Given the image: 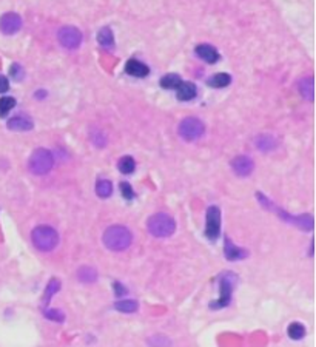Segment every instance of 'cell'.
Instances as JSON below:
<instances>
[{
    "instance_id": "1",
    "label": "cell",
    "mask_w": 316,
    "mask_h": 347,
    "mask_svg": "<svg viewBox=\"0 0 316 347\" xmlns=\"http://www.w3.org/2000/svg\"><path fill=\"white\" fill-rule=\"evenodd\" d=\"M131 231L124 225H111L103 233V244L111 252H122L131 246Z\"/></svg>"
},
{
    "instance_id": "2",
    "label": "cell",
    "mask_w": 316,
    "mask_h": 347,
    "mask_svg": "<svg viewBox=\"0 0 316 347\" xmlns=\"http://www.w3.org/2000/svg\"><path fill=\"white\" fill-rule=\"evenodd\" d=\"M32 244L41 252H51L59 244L57 231L50 225H37L31 233Z\"/></svg>"
},
{
    "instance_id": "3",
    "label": "cell",
    "mask_w": 316,
    "mask_h": 347,
    "mask_svg": "<svg viewBox=\"0 0 316 347\" xmlns=\"http://www.w3.org/2000/svg\"><path fill=\"white\" fill-rule=\"evenodd\" d=\"M148 231L156 238H168L174 233L176 222L167 213H157L148 219Z\"/></svg>"
},
{
    "instance_id": "4",
    "label": "cell",
    "mask_w": 316,
    "mask_h": 347,
    "mask_svg": "<svg viewBox=\"0 0 316 347\" xmlns=\"http://www.w3.org/2000/svg\"><path fill=\"white\" fill-rule=\"evenodd\" d=\"M28 165L34 175H47L54 165L53 153L45 148H37L36 151H32Z\"/></svg>"
},
{
    "instance_id": "5",
    "label": "cell",
    "mask_w": 316,
    "mask_h": 347,
    "mask_svg": "<svg viewBox=\"0 0 316 347\" xmlns=\"http://www.w3.org/2000/svg\"><path fill=\"white\" fill-rule=\"evenodd\" d=\"M258 198H259V201L262 202V205H265V209H268V210H276V213H278V216H281L284 221H287V222H290V224H293V225H296L298 228H302V230H311L313 228V218L310 216V215H304V216H292V215H289V213H286L284 210H281V209H274L273 205H271V202L268 201V199H265L261 193H258Z\"/></svg>"
},
{
    "instance_id": "6",
    "label": "cell",
    "mask_w": 316,
    "mask_h": 347,
    "mask_svg": "<svg viewBox=\"0 0 316 347\" xmlns=\"http://www.w3.org/2000/svg\"><path fill=\"white\" fill-rule=\"evenodd\" d=\"M204 131L205 127L202 121H199L197 118H187L179 124V136L187 142L197 141L204 134Z\"/></svg>"
},
{
    "instance_id": "7",
    "label": "cell",
    "mask_w": 316,
    "mask_h": 347,
    "mask_svg": "<svg viewBox=\"0 0 316 347\" xmlns=\"http://www.w3.org/2000/svg\"><path fill=\"white\" fill-rule=\"evenodd\" d=\"M57 37H59V42L62 44V47H65L68 50H74L82 44V32L76 26H63L59 31Z\"/></svg>"
},
{
    "instance_id": "8",
    "label": "cell",
    "mask_w": 316,
    "mask_h": 347,
    "mask_svg": "<svg viewBox=\"0 0 316 347\" xmlns=\"http://www.w3.org/2000/svg\"><path fill=\"white\" fill-rule=\"evenodd\" d=\"M236 283V276L233 273L227 275V276H221L219 284H221V298L216 302H212V308H221L224 305H227L231 299V292Z\"/></svg>"
},
{
    "instance_id": "9",
    "label": "cell",
    "mask_w": 316,
    "mask_h": 347,
    "mask_svg": "<svg viewBox=\"0 0 316 347\" xmlns=\"http://www.w3.org/2000/svg\"><path fill=\"white\" fill-rule=\"evenodd\" d=\"M221 230V212L218 207L212 205L207 210V225H205V235L210 239H216L219 236Z\"/></svg>"
},
{
    "instance_id": "10",
    "label": "cell",
    "mask_w": 316,
    "mask_h": 347,
    "mask_svg": "<svg viewBox=\"0 0 316 347\" xmlns=\"http://www.w3.org/2000/svg\"><path fill=\"white\" fill-rule=\"evenodd\" d=\"M22 28V19L16 13H7L0 19V31L5 34H16Z\"/></svg>"
},
{
    "instance_id": "11",
    "label": "cell",
    "mask_w": 316,
    "mask_h": 347,
    "mask_svg": "<svg viewBox=\"0 0 316 347\" xmlns=\"http://www.w3.org/2000/svg\"><path fill=\"white\" fill-rule=\"evenodd\" d=\"M231 168L233 171L238 175V176H249L253 168H255V162L249 158V156H238L234 158L233 162H231Z\"/></svg>"
},
{
    "instance_id": "12",
    "label": "cell",
    "mask_w": 316,
    "mask_h": 347,
    "mask_svg": "<svg viewBox=\"0 0 316 347\" xmlns=\"http://www.w3.org/2000/svg\"><path fill=\"white\" fill-rule=\"evenodd\" d=\"M224 250H225V258H227L228 261H238V259H242V258H245V256L249 255L247 250L236 247L228 238H225Z\"/></svg>"
},
{
    "instance_id": "13",
    "label": "cell",
    "mask_w": 316,
    "mask_h": 347,
    "mask_svg": "<svg viewBox=\"0 0 316 347\" xmlns=\"http://www.w3.org/2000/svg\"><path fill=\"white\" fill-rule=\"evenodd\" d=\"M8 128L14 130V131H28L32 128V121L26 116H14L8 121Z\"/></svg>"
},
{
    "instance_id": "14",
    "label": "cell",
    "mask_w": 316,
    "mask_h": 347,
    "mask_svg": "<svg viewBox=\"0 0 316 347\" xmlns=\"http://www.w3.org/2000/svg\"><path fill=\"white\" fill-rule=\"evenodd\" d=\"M196 54L199 56L202 60H205L207 63H215L219 59L218 51L212 45H205V44H202V45H199L196 48Z\"/></svg>"
},
{
    "instance_id": "15",
    "label": "cell",
    "mask_w": 316,
    "mask_h": 347,
    "mask_svg": "<svg viewBox=\"0 0 316 347\" xmlns=\"http://www.w3.org/2000/svg\"><path fill=\"white\" fill-rule=\"evenodd\" d=\"M125 70H127L128 74H131V76H134V77H145V76H148V73H150L148 66H147L145 63L136 60V59L128 60L127 65H125Z\"/></svg>"
},
{
    "instance_id": "16",
    "label": "cell",
    "mask_w": 316,
    "mask_h": 347,
    "mask_svg": "<svg viewBox=\"0 0 316 347\" xmlns=\"http://www.w3.org/2000/svg\"><path fill=\"white\" fill-rule=\"evenodd\" d=\"M196 97V87L191 82H181L178 87V99L179 100H191Z\"/></svg>"
},
{
    "instance_id": "17",
    "label": "cell",
    "mask_w": 316,
    "mask_h": 347,
    "mask_svg": "<svg viewBox=\"0 0 316 347\" xmlns=\"http://www.w3.org/2000/svg\"><path fill=\"white\" fill-rule=\"evenodd\" d=\"M114 308L122 312V314H134L139 308V304L134 299H122V301H117L114 304Z\"/></svg>"
},
{
    "instance_id": "18",
    "label": "cell",
    "mask_w": 316,
    "mask_h": 347,
    "mask_svg": "<svg viewBox=\"0 0 316 347\" xmlns=\"http://www.w3.org/2000/svg\"><path fill=\"white\" fill-rule=\"evenodd\" d=\"M299 93H301L302 97H305L307 100H313V96H314L313 77H307V79H302V81L299 82Z\"/></svg>"
},
{
    "instance_id": "19",
    "label": "cell",
    "mask_w": 316,
    "mask_h": 347,
    "mask_svg": "<svg viewBox=\"0 0 316 347\" xmlns=\"http://www.w3.org/2000/svg\"><path fill=\"white\" fill-rule=\"evenodd\" d=\"M256 147L261 151H271L276 148V139L270 134H261L256 137Z\"/></svg>"
},
{
    "instance_id": "20",
    "label": "cell",
    "mask_w": 316,
    "mask_h": 347,
    "mask_svg": "<svg viewBox=\"0 0 316 347\" xmlns=\"http://www.w3.org/2000/svg\"><path fill=\"white\" fill-rule=\"evenodd\" d=\"M77 278H79V281H82V283H94L97 280V272L93 267L84 265V267L79 268Z\"/></svg>"
},
{
    "instance_id": "21",
    "label": "cell",
    "mask_w": 316,
    "mask_h": 347,
    "mask_svg": "<svg viewBox=\"0 0 316 347\" xmlns=\"http://www.w3.org/2000/svg\"><path fill=\"white\" fill-rule=\"evenodd\" d=\"M97 42L103 47V48H108L111 50L113 45H114V36L111 32L110 28H102L97 34Z\"/></svg>"
},
{
    "instance_id": "22",
    "label": "cell",
    "mask_w": 316,
    "mask_h": 347,
    "mask_svg": "<svg viewBox=\"0 0 316 347\" xmlns=\"http://www.w3.org/2000/svg\"><path fill=\"white\" fill-rule=\"evenodd\" d=\"M181 82L182 81H181V77L178 74H167L161 79V85L165 90H174V88H178L181 85Z\"/></svg>"
},
{
    "instance_id": "23",
    "label": "cell",
    "mask_w": 316,
    "mask_h": 347,
    "mask_svg": "<svg viewBox=\"0 0 316 347\" xmlns=\"http://www.w3.org/2000/svg\"><path fill=\"white\" fill-rule=\"evenodd\" d=\"M230 76L228 74H225V73H219V74H215V76H212L210 77V81H208V84L212 85V87H215V88H224V87H227L228 84H230Z\"/></svg>"
},
{
    "instance_id": "24",
    "label": "cell",
    "mask_w": 316,
    "mask_h": 347,
    "mask_svg": "<svg viewBox=\"0 0 316 347\" xmlns=\"http://www.w3.org/2000/svg\"><path fill=\"white\" fill-rule=\"evenodd\" d=\"M96 193L100 196V198H108L111 193H113V185L110 181L107 179H100L97 184H96Z\"/></svg>"
},
{
    "instance_id": "25",
    "label": "cell",
    "mask_w": 316,
    "mask_h": 347,
    "mask_svg": "<svg viewBox=\"0 0 316 347\" xmlns=\"http://www.w3.org/2000/svg\"><path fill=\"white\" fill-rule=\"evenodd\" d=\"M117 167H119V170H121L124 175H130V173L134 171L136 162H134V159H133L131 156H124V158L119 161V164H117Z\"/></svg>"
},
{
    "instance_id": "26",
    "label": "cell",
    "mask_w": 316,
    "mask_h": 347,
    "mask_svg": "<svg viewBox=\"0 0 316 347\" xmlns=\"http://www.w3.org/2000/svg\"><path fill=\"white\" fill-rule=\"evenodd\" d=\"M59 289H60V281L56 280V278L50 280V283H48V286H47V289H45V293H44V302L48 304L50 299H51V296H53L56 292H59Z\"/></svg>"
},
{
    "instance_id": "27",
    "label": "cell",
    "mask_w": 316,
    "mask_h": 347,
    "mask_svg": "<svg viewBox=\"0 0 316 347\" xmlns=\"http://www.w3.org/2000/svg\"><path fill=\"white\" fill-rule=\"evenodd\" d=\"M16 99L13 97H2L0 99V118H5V116L14 108Z\"/></svg>"
},
{
    "instance_id": "28",
    "label": "cell",
    "mask_w": 316,
    "mask_h": 347,
    "mask_svg": "<svg viewBox=\"0 0 316 347\" xmlns=\"http://www.w3.org/2000/svg\"><path fill=\"white\" fill-rule=\"evenodd\" d=\"M289 336L292 338V339H301L304 335H305V329H304V326L302 324H299V323H292L290 326H289Z\"/></svg>"
},
{
    "instance_id": "29",
    "label": "cell",
    "mask_w": 316,
    "mask_h": 347,
    "mask_svg": "<svg viewBox=\"0 0 316 347\" xmlns=\"http://www.w3.org/2000/svg\"><path fill=\"white\" fill-rule=\"evenodd\" d=\"M148 344L151 347H170V339L164 335H154L151 338H148Z\"/></svg>"
},
{
    "instance_id": "30",
    "label": "cell",
    "mask_w": 316,
    "mask_h": 347,
    "mask_svg": "<svg viewBox=\"0 0 316 347\" xmlns=\"http://www.w3.org/2000/svg\"><path fill=\"white\" fill-rule=\"evenodd\" d=\"M44 317L51 320V321H56V323H63L65 320V315L57 310V308H50V310H44Z\"/></svg>"
},
{
    "instance_id": "31",
    "label": "cell",
    "mask_w": 316,
    "mask_h": 347,
    "mask_svg": "<svg viewBox=\"0 0 316 347\" xmlns=\"http://www.w3.org/2000/svg\"><path fill=\"white\" fill-rule=\"evenodd\" d=\"M121 190H122V195L125 199H133L134 198V191L131 188V185L128 182H122L121 184Z\"/></svg>"
},
{
    "instance_id": "32",
    "label": "cell",
    "mask_w": 316,
    "mask_h": 347,
    "mask_svg": "<svg viewBox=\"0 0 316 347\" xmlns=\"http://www.w3.org/2000/svg\"><path fill=\"white\" fill-rule=\"evenodd\" d=\"M11 76L14 77L16 81H20V79H23V76H25V73H23V68L20 66V65H17V63H14L13 66H11Z\"/></svg>"
},
{
    "instance_id": "33",
    "label": "cell",
    "mask_w": 316,
    "mask_h": 347,
    "mask_svg": "<svg viewBox=\"0 0 316 347\" xmlns=\"http://www.w3.org/2000/svg\"><path fill=\"white\" fill-rule=\"evenodd\" d=\"M8 88H10L8 79H7L5 76L0 74V93H5V91H8Z\"/></svg>"
},
{
    "instance_id": "34",
    "label": "cell",
    "mask_w": 316,
    "mask_h": 347,
    "mask_svg": "<svg viewBox=\"0 0 316 347\" xmlns=\"http://www.w3.org/2000/svg\"><path fill=\"white\" fill-rule=\"evenodd\" d=\"M114 293H116L117 296H122L124 293H127V290L124 289V286H122V284H119V283H114Z\"/></svg>"
}]
</instances>
